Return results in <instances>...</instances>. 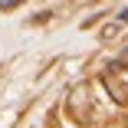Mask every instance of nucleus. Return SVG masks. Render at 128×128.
<instances>
[{
	"instance_id": "1",
	"label": "nucleus",
	"mask_w": 128,
	"mask_h": 128,
	"mask_svg": "<svg viewBox=\"0 0 128 128\" xmlns=\"http://www.w3.org/2000/svg\"><path fill=\"white\" fill-rule=\"evenodd\" d=\"M122 20H128V7H125V10H122Z\"/></svg>"
}]
</instances>
